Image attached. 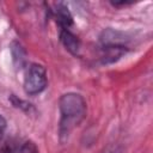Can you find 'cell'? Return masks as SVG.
<instances>
[{"label":"cell","instance_id":"1","mask_svg":"<svg viewBox=\"0 0 153 153\" xmlns=\"http://www.w3.org/2000/svg\"><path fill=\"white\" fill-rule=\"evenodd\" d=\"M59 110L61 115L59 134L61 142H65L72 130L86 117V102L81 94L68 92L60 97Z\"/></svg>","mask_w":153,"mask_h":153},{"label":"cell","instance_id":"2","mask_svg":"<svg viewBox=\"0 0 153 153\" xmlns=\"http://www.w3.org/2000/svg\"><path fill=\"white\" fill-rule=\"evenodd\" d=\"M47 87V69L39 63H31L24 76V91L29 96H35Z\"/></svg>","mask_w":153,"mask_h":153},{"label":"cell","instance_id":"3","mask_svg":"<svg viewBox=\"0 0 153 153\" xmlns=\"http://www.w3.org/2000/svg\"><path fill=\"white\" fill-rule=\"evenodd\" d=\"M100 42L103 47H118L127 48L128 38L121 31H116L112 29H106L100 35Z\"/></svg>","mask_w":153,"mask_h":153},{"label":"cell","instance_id":"4","mask_svg":"<svg viewBox=\"0 0 153 153\" xmlns=\"http://www.w3.org/2000/svg\"><path fill=\"white\" fill-rule=\"evenodd\" d=\"M60 41L62 43V45L74 56L79 55V50H80V41L79 38L67 29H60Z\"/></svg>","mask_w":153,"mask_h":153},{"label":"cell","instance_id":"5","mask_svg":"<svg viewBox=\"0 0 153 153\" xmlns=\"http://www.w3.org/2000/svg\"><path fill=\"white\" fill-rule=\"evenodd\" d=\"M54 16H55L56 23L59 24L60 29L69 30V27L73 24V17H72L69 10L65 5H62V4L57 5L56 10H54Z\"/></svg>","mask_w":153,"mask_h":153},{"label":"cell","instance_id":"6","mask_svg":"<svg viewBox=\"0 0 153 153\" xmlns=\"http://www.w3.org/2000/svg\"><path fill=\"white\" fill-rule=\"evenodd\" d=\"M11 47H12V55H13V60H14L16 65L22 67L25 62V51H24L23 47L17 42H13Z\"/></svg>","mask_w":153,"mask_h":153},{"label":"cell","instance_id":"7","mask_svg":"<svg viewBox=\"0 0 153 153\" xmlns=\"http://www.w3.org/2000/svg\"><path fill=\"white\" fill-rule=\"evenodd\" d=\"M20 152L22 153H38V148H37V146L32 141H26L22 146Z\"/></svg>","mask_w":153,"mask_h":153},{"label":"cell","instance_id":"8","mask_svg":"<svg viewBox=\"0 0 153 153\" xmlns=\"http://www.w3.org/2000/svg\"><path fill=\"white\" fill-rule=\"evenodd\" d=\"M6 128H7V122H6V118L0 114V141L2 140L4 135H5V131H6Z\"/></svg>","mask_w":153,"mask_h":153},{"label":"cell","instance_id":"9","mask_svg":"<svg viewBox=\"0 0 153 153\" xmlns=\"http://www.w3.org/2000/svg\"><path fill=\"white\" fill-rule=\"evenodd\" d=\"M104 153H121V151H120L117 147H115V146H114V147H111V148H108Z\"/></svg>","mask_w":153,"mask_h":153},{"label":"cell","instance_id":"10","mask_svg":"<svg viewBox=\"0 0 153 153\" xmlns=\"http://www.w3.org/2000/svg\"><path fill=\"white\" fill-rule=\"evenodd\" d=\"M6 153H11V152H6Z\"/></svg>","mask_w":153,"mask_h":153}]
</instances>
